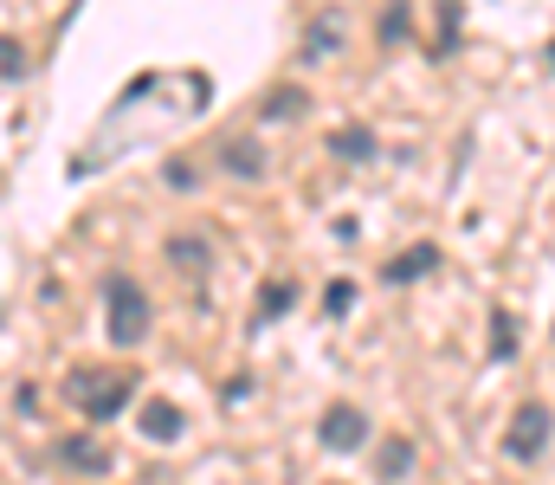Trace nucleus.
<instances>
[{"label": "nucleus", "mask_w": 555, "mask_h": 485, "mask_svg": "<svg viewBox=\"0 0 555 485\" xmlns=\"http://www.w3.org/2000/svg\"><path fill=\"white\" fill-rule=\"evenodd\" d=\"M408 467H414V441H382V454H375V473L395 485V480H408Z\"/></svg>", "instance_id": "obj_11"}, {"label": "nucleus", "mask_w": 555, "mask_h": 485, "mask_svg": "<svg viewBox=\"0 0 555 485\" xmlns=\"http://www.w3.org/2000/svg\"><path fill=\"white\" fill-rule=\"evenodd\" d=\"M317 434H323V447H336V454H356V447L369 441V414H362V408H349V401H336V408H323Z\"/></svg>", "instance_id": "obj_4"}, {"label": "nucleus", "mask_w": 555, "mask_h": 485, "mask_svg": "<svg viewBox=\"0 0 555 485\" xmlns=\"http://www.w3.org/2000/svg\"><path fill=\"white\" fill-rule=\"evenodd\" d=\"M194 181H201V175H194V162H168V188H181V194H188Z\"/></svg>", "instance_id": "obj_17"}, {"label": "nucleus", "mask_w": 555, "mask_h": 485, "mask_svg": "<svg viewBox=\"0 0 555 485\" xmlns=\"http://www.w3.org/2000/svg\"><path fill=\"white\" fill-rule=\"evenodd\" d=\"M59 460H65L72 473H111V447L91 441V434H72V441L59 447Z\"/></svg>", "instance_id": "obj_7"}, {"label": "nucleus", "mask_w": 555, "mask_h": 485, "mask_svg": "<svg viewBox=\"0 0 555 485\" xmlns=\"http://www.w3.org/2000/svg\"><path fill=\"white\" fill-rule=\"evenodd\" d=\"M550 434H555V414H550V401H524L517 414H511V434H504V454L511 460H543V447H550Z\"/></svg>", "instance_id": "obj_3"}, {"label": "nucleus", "mask_w": 555, "mask_h": 485, "mask_svg": "<svg viewBox=\"0 0 555 485\" xmlns=\"http://www.w3.org/2000/svg\"><path fill=\"white\" fill-rule=\"evenodd\" d=\"M511 349H517V318L498 311V318H491V356H511Z\"/></svg>", "instance_id": "obj_14"}, {"label": "nucleus", "mask_w": 555, "mask_h": 485, "mask_svg": "<svg viewBox=\"0 0 555 485\" xmlns=\"http://www.w3.org/2000/svg\"><path fill=\"white\" fill-rule=\"evenodd\" d=\"M214 162H220V175H233V181H259V175H266V143H259V137H227V143L214 150Z\"/></svg>", "instance_id": "obj_5"}, {"label": "nucleus", "mask_w": 555, "mask_h": 485, "mask_svg": "<svg viewBox=\"0 0 555 485\" xmlns=\"http://www.w3.org/2000/svg\"><path fill=\"white\" fill-rule=\"evenodd\" d=\"M291 305H297V292H291V285H272V292L259 298V311H266V318H278V311H291Z\"/></svg>", "instance_id": "obj_16"}, {"label": "nucleus", "mask_w": 555, "mask_h": 485, "mask_svg": "<svg viewBox=\"0 0 555 485\" xmlns=\"http://www.w3.org/2000/svg\"><path fill=\"white\" fill-rule=\"evenodd\" d=\"M20 65H26V52H20L13 39H0V72H7V78H20Z\"/></svg>", "instance_id": "obj_18"}, {"label": "nucleus", "mask_w": 555, "mask_h": 485, "mask_svg": "<svg viewBox=\"0 0 555 485\" xmlns=\"http://www.w3.org/2000/svg\"><path fill=\"white\" fill-rule=\"evenodd\" d=\"M433 266H439V246H426V240H420V246L395 253V259L382 266V285H414V279H426Z\"/></svg>", "instance_id": "obj_6"}, {"label": "nucleus", "mask_w": 555, "mask_h": 485, "mask_svg": "<svg viewBox=\"0 0 555 485\" xmlns=\"http://www.w3.org/2000/svg\"><path fill=\"white\" fill-rule=\"evenodd\" d=\"M65 395H72V408L85 414V421H117L130 401H137V375L130 369H78L72 382H65Z\"/></svg>", "instance_id": "obj_1"}, {"label": "nucleus", "mask_w": 555, "mask_h": 485, "mask_svg": "<svg viewBox=\"0 0 555 485\" xmlns=\"http://www.w3.org/2000/svg\"><path fill=\"white\" fill-rule=\"evenodd\" d=\"M550 65H555V39H550Z\"/></svg>", "instance_id": "obj_20"}, {"label": "nucleus", "mask_w": 555, "mask_h": 485, "mask_svg": "<svg viewBox=\"0 0 555 485\" xmlns=\"http://www.w3.org/2000/svg\"><path fill=\"white\" fill-rule=\"evenodd\" d=\"M375 33H382V46H408V39H414V7H408V0H388Z\"/></svg>", "instance_id": "obj_8"}, {"label": "nucleus", "mask_w": 555, "mask_h": 485, "mask_svg": "<svg viewBox=\"0 0 555 485\" xmlns=\"http://www.w3.org/2000/svg\"><path fill=\"white\" fill-rule=\"evenodd\" d=\"M168 259H175L181 272H207L214 246H207V240H194V233H181V240H168Z\"/></svg>", "instance_id": "obj_12"}, {"label": "nucleus", "mask_w": 555, "mask_h": 485, "mask_svg": "<svg viewBox=\"0 0 555 485\" xmlns=\"http://www.w3.org/2000/svg\"><path fill=\"white\" fill-rule=\"evenodd\" d=\"M104 323H111V343H124V349H137L142 336H149V292L130 272L104 279Z\"/></svg>", "instance_id": "obj_2"}, {"label": "nucleus", "mask_w": 555, "mask_h": 485, "mask_svg": "<svg viewBox=\"0 0 555 485\" xmlns=\"http://www.w3.org/2000/svg\"><path fill=\"white\" fill-rule=\"evenodd\" d=\"M142 434H149V441H175V434H181V408H175V401H149V408H142Z\"/></svg>", "instance_id": "obj_10"}, {"label": "nucleus", "mask_w": 555, "mask_h": 485, "mask_svg": "<svg viewBox=\"0 0 555 485\" xmlns=\"http://www.w3.org/2000/svg\"><path fill=\"white\" fill-rule=\"evenodd\" d=\"M349 305H356V285H349V279H336V285H330V311H349Z\"/></svg>", "instance_id": "obj_19"}, {"label": "nucleus", "mask_w": 555, "mask_h": 485, "mask_svg": "<svg viewBox=\"0 0 555 485\" xmlns=\"http://www.w3.org/2000/svg\"><path fill=\"white\" fill-rule=\"evenodd\" d=\"M330 150H336V156H349V162H362V156H375V137H369V130H336V137H330Z\"/></svg>", "instance_id": "obj_13"}, {"label": "nucleus", "mask_w": 555, "mask_h": 485, "mask_svg": "<svg viewBox=\"0 0 555 485\" xmlns=\"http://www.w3.org/2000/svg\"><path fill=\"white\" fill-rule=\"evenodd\" d=\"M304 111H310V98H304L297 85H278V91H266V104H259L266 124H278V117H304Z\"/></svg>", "instance_id": "obj_9"}, {"label": "nucleus", "mask_w": 555, "mask_h": 485, "mask_svg": "<svg viewBox=\"0 0 555 485\" xmlns=\"http://www.w3.org/2000/svg\"><path fill=\"white\" fill-rule=\"evenodd\" d=\"M459 46V0H439V52Z\"/></svg>", "instance_id": "obj_15"}]
</instances>
